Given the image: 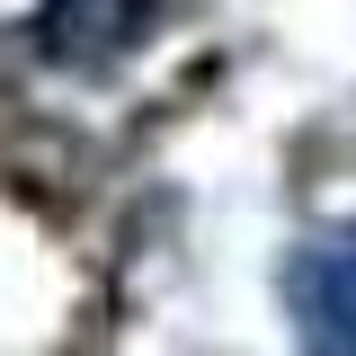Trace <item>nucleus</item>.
Wrapping results in <instances>:
<instances>
[{"mask_svg": "<svg viewBox=\"0 0 356 356\" xmlns=\"http://www.w3.org/2000/svg\"><path fill=\"white\" fill-rule=\"evenodd\" d=\"M285 312L303 330V348L356 356V222L312 232L285 250Z\"/></svg>", "mask_w": 356, "mask_h": 356, "instance_id": "nucleus-1", "label": "nucleus"}, {"mask_svg": "<svg viewBox=\"0 0 356 356\" xmlns=\"http://www.w3.org/2000/svg\"><path fill=\"white\" fill-rule=\"evenodd\" d=\"M143 18H152V0H44L36 9V54L54 72H72V81H98V72H116L134 54Z\"/></svg>", "mask_w": 356, "mask_h": 356, "instance_id": "nucleus-2", "label": "nucleus"}]
</instances>
